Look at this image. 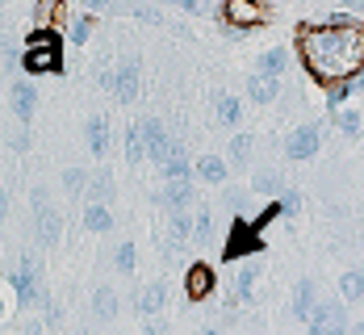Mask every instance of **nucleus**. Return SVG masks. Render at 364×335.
Listing matches in <instances>:
<instances>
[{"label": "nucleus", "instance_id": "nucleus-1", "mask_svg": "<svg viewBox=\"0 0 364 335\" xmlns=\"http://www.w3.org/2000/svg\"><path fill=\"white\" fill-rule=\"evenodd\" d=\"M297 59L323 88L364 80V26L348 17H327L297 30Z\"/></svg>", "mask_w": 364, "mask_h": 335}, {"label": "nucleus", "instance_id": "nucleus-2", "mask_svg": "<svg viewBox=\"0 0 364 335\" xmlns=\"http://www.w3.org/2000/svg\"><path fill=\"white\" fill-rule=\"evenodd\" d=\"M21 68L30 75L38 72H63V50H59V34L55 30H34L26 38V55H21Z\"/></svg>", "mask_w": 364, "mask_h": 335}, {"label": "nucleus", "instance_id": "nucleus-3", "mask_svg": "<svg viewBox=\"0 0 364 335\" xmlns=\"http://www.w3.org/2000/svg\"><path fill=\"white\" fill-rule=\"evenodd\" d=\"M310 335H348V302H318Z\"/></svg>", "mask_w": 364, "mask_h": 335}, {"label": "nucleus", "instance_id": "nucleus-4", "mask_svg": "<svg viewBox=\"0 0 364 335\" xmlns=\"http://www.w3.org/2000/svg\"><path fill=\"white\" fill-rule=\"evenodd\" d=\"M9 285H13V294H17V302H21V306H34V302H46V294H42V285H38V264H34V256H26L17 272H9Z\"/></svg>", "mask_w": 364, "mask_h": 335}, {"label": "nucleus", "instance_id": "nucleus-5", "mask_svg": "<svg viewBox=\"0 0 364 335\" xmlns=\"http://www.w3.org/2000/svg\"><path fill=\"white\" fill-rule=\"evenodd\" d=\"M259 226L255 223H243V218H235V226H230V243H226V260H239V256H252V252H264V239L255 235Z\"/></svg>", "mask_w": 364, "mask_h": 335}, {"label": "nucleus", "instance_id": "nucleus-6", "mask_svg": "<svg viewBox=\"0 0 364 335\" xmlns=\"http://www.w3.org/2000/svg\"><path fill=\"white\" fill-rule=\"evenodd\" d=\"M222 21L235 26V30H255V26L268 21V9L252 4V0H230V4H222Z\"/></svg>", "mask_w": 364, "mask_h": 335}, {"label": "nucleus", "instance_id": "nucleus-7", "mask_svg": "<svg viewBox=\"0 0 364 335\" xmlns=\"http://www.w3.org/2000/svg\"><path fill=\"white\" fill-rule=\"evenodd\" d=\"M323 143V126H297L289 134V143H285V155L289 159H310L314 151Z\"/></svg>", "mask_w": 364, "mask_h": 335}, {"label": "nucleus", "instance_id": "nucleus-8", "mask_svg": "<svg viewBox=\"0 0 364 335\" xmlns=\"http://www.w3.org/2000/svg\"><path fill=\"white\" fill-rule=\"evenodd\" d=\"M139 63L134 59H126V63H117V84H113V97L122 101V105H134L139 101Z\"/></svg>", "mask_w": 364, "mask_h": 335}, {"label": "nucleus", "instance_id": "nucleus-9", "mask_svg": "<svg viewBox=\"0 0 364 335\" xmlns=\"http://www.w3.org/2000/svg\"><path fill=\"white\" fill-rule=\"evenodd\" d=\"M314 310H318V289H314V281H310V277H301V281L293 285V319L310 323V319H314Z\"/></svg>", "mask_w": 364, "mask_h": 335}, {"label": "nucleus", "instance_id": "nucleus-10", "mask_svg": "<svg viewBox=\"0 0 364 335\" xmlns=\"http://www.w3.org/2000/svg\"><path fill=\"white\" fill-rule=\"evenodd\" d=\"M134 306H139V314H143V319H155V314H164V306H168V285H164V281H151L146 289H139Z\"/></svg>", "mask_w": 364, "mask_h": 335}, {"label": "nucleus", "instance_id": "nucleus-11", "mask_svg": "<svg viewBox=\"0 0 364 335\" xmlns=\"http://www.w3.org/2000/svg\"><path fill=\"white\" fill-rule=\"evenodd\" d=\"M193 172H197V181H201V185H226L230 164H226L222 155H201V159L193 164Z\"/></svg>", "mask_w": 364, "mask_h": 335}, {"label": "nucleus", "instance_id": "nucleus-12", "mask_svg": "<svg viewBox=\"0 0 364 335\" xmlns=\"http://www.w3.org/2000/svg\"><path fill=\"white\" fill-rule=\"evenodd\" d=\"M84 134H88V151H92L97 159H105V155H109V117H105V113L88 117Z\"/></svg>", "mask_w": 364, "mask_h": 335}, {"label": "nucleus", "instance_id": "nucleus-13", "mask_svg": "<svg viewBox=\"0 0 364 335\" xmlns=\"http://www.w3.org/2000/svg\"><path fill=\"white\" fill-rule=\"evenodd\" d=\"M139 126H143V139H146V151H151V159H155V164H164V155L172 151V139L164 134V126H159L155 117H143Z\"/></svg>", "mask_w": 364, "mask_h": 335}, {"label": "nucleus", "instance_id": "nucleus-14", "mask_svg": "<svg viewBox=\"0 0 364 335\" xmlns=\"http://www.w3.org/2000/svg\"><path fill=\"white\" fill-rule=\"evenodd\" d=\"M159 172H164V181H188L193 164H188L184 143H172V151H168V155H164V164H159Z\"/></svg>", "mask_w": 364, "mask_h": 335}, {"label": "nucleus", "instance_id": "nucleus-15", "mask_svg": "<svg viewBox=\"0 0 364 335\" xmlns=\"http://www.w3.org/2000/svg\"><path fill=\"white\" fill-rule=\"evenodd\" d=\"M184 294H188L193 302H201L205 294H214V268L201 264V260L193 264V268H188V285H184Z\"/></svg>", "mask_w": 364, "mask_h": 335}, {"label": "nucleus", "instance_id": "nucleus-16", "mask_svg": "<svg viewBox=\"0 0 364 335\" xmlns=\"http://www.w3.org/2000/svg\"><path fill=\"white\" fill-rule=\"evenodd\" d=\"M34 218H38V235H42V243H59V235H63V223H59V214L38 197L34 201Z\"/></svg>", "mask_w": 364, "mask_h": 335}, {"label": "nucleus", "instance_id": "nucleus-17", "mask_svg": "<svg viewBox=\"0 0 364 335\" xmlns=\"http://www.w3.org/2000/svg\"><path fill=\"white\" fill-rule=\"evenodd\" d=\"M9 97H13V113H17L21 122H30V117H34V110H38V92H34V84H30V80H17Z\"/></svg>", "mask_w": 364, "mask_h": 335}, {"label": "nucleus", "instance_id": "nucleus-18", "mask_svg": "<svg viewBox=\"0 0 364 335\" xmlns=\"http://www.w3.org/2000/svg\"><path fill=\"white\" fill-rule=\"evenodd\" d=\"M285 68H289V50H281V46H272V50H264V55L255 59V72L268 75V80H281Z\"/></svg>", "mask_w": 364, "mask_h": 335}, {"label": "nucleus", "instance_id": "nucleus-19", "mask_svg": "<svg viewBox=\"0 0 364 335\" xmlns=\"http://www.w3.org/2000/svg\"><path fill=\"white\" fill-rule=\"evenodd\" d=\"M113 176H109V168H101V172H97V176H92V185H88V197H84V201H88V206H109L113 201Z\"/></svg>", "mask_w": 364, "mask_h": 335}, {"label": "nucleus", "instance_id": "nucleus-20", "mask_svg": "<svg viewBox=\"0 0 364 335\" xmlns=\"http://www.w3.org/2000/svg\"><path fill=\"white\" fill-rule=\"evenodd\" d=\"M159 201H164V206H168V210L176 214V210H184V206L193 201V185H188V181H168Z\"/></svg>", "mask_w": 364, "mask_h": 335}, {"label": "nucleus", "instance_id": "nucleus-21", "mask_svg": "<svg viewBox=\"0 0 364 335\" xmlns=\"http://www.w3.org/2000/svg\"><path fill=\"white\" fill-rule=\"evenodd\" d=\"M247 97H252L255 105H268V101H277V80H268V75L252 72V75H247Z\"/></svg>", "mask_w": 364, "mask_h": 335}, {"label": "nucleus", "instance_id": "nucleus-22", "mask_svg": "<svg viewBox=\"0 0 364 335\" xmlns=\"http://www.w3.org/2000/svg\"><path fill=\"white\" fill-rule=\"evenodd\" d=\"M126 159H130L134 168H139L143 159H151V151H146V139H143V126H139V122L126 130Z\"/></svg>", "mask_w": 364, "mask_h": 335}, {"label": "nucleus", "instance_id": "nucleus-23", "mask_svg": "<svg viewBox=\"0 0 364 335\" xmlns=\"http://www.w3.org/2000/svg\"><path fill=\"white\" fill-rule=\"evenodd\" d=\"M339 298L343 302H360L364 298V272L360 268H348V272L339 277Z\"/></svg>", "mask_w": 364, "mask_h": 335}, {"label": "nucleus", "instance_id": "nucleus-24", "mask_svg": "<svg viewBox=\"0 0 364 335\" xmlns=\"http://www.w3.org/2000/svg\"><path fill=\"white\" fill-rule=\"evenodd\" d=\"M84 226H88V230H97V235H109V230H113L109 206H84Z\"/></svg>", "mask_w": 364, "mask_h": 335}, {"label": "nucleus", "instance_id": "nucleus-25", "mask_svg": "<svg viewBox=\"0 0 364 335\" xmlns=\"http://www.w3.org/2000/svg\"><path fill=\"white\" fill-rule=\"evenodd\" d=\"M247 159H252V134L243 130V134H235V139H230V147H226V164L243 168Z\"/></svg>", "mask_w": 364, "mask_h": 335}, {"label": "nucleus", "instance_id": "nucleus-26", "mask_svg": "<svg viewBox=\"0 0 364 335\" xmlns=\"http://www.w3.org/2000/svg\"><path fill=\"white\" fill-rule=\"evenodd\" d=\"M88 185H92L88 168H68V172H63V188H68V197H88Z\"/></svg>", "mask_w": 364, "mask_h": 335}, {"label": "nucleus", "instance_id": "nucleus-27", "mask_svg": "<svg viewBox=\"0 0 364 335\" xmlns=\"http://www.w3.org/2000/svg\"><path fill=\"white\" fill-rule=\"evenodd\" d=\"M92 314H97V319H113V314H117V294H113L109 285H101V289L92 294Z\"/></svg>", "mask_w": 364, "mask_h": 335}, {"label": "nucleus", "instance_id": "nucleus-28", "mask_svg": "<svg viewBox=\"0 0 364 335\" xmlns=\"http://www.w3.org/2000/svg\"><path fill=\"white\" fill-rule=\"evenodd\" d=\"M255 193H268V197H285V185H281V172H255L252 176Z\"/></svg>", "mask_w": 364, "mask_h": 335}, {"label": "nucleus", "instance_id": "nucleus-29", "mask_svg": "<svg viewBox=\"0 0 364 335\" xmlns=\"http://www.w3.org/2000/svg\"><path fill=\"white\" fill-rule=\"evenodd\" d=\"M239 117H243V101H239V97H230V92H222V97H218V122L239 126Z\"/></svg>", "mask_w": 364, "mask_h": 335}, {"label": "nucleus", "instance_id": "nucleus-30", "mask_svg": "<svg viewBox=\"0 0 364 335\" xmlns=\"http://www.w3.org/2000/svg\"><path fill=\"white\" fill-rule=\"evenodd\" d=\"M335 117V126L348 134V139H360V130H364V117L356 110H339V113H331Z\"/></svg>", "mask_w": 364, "mask_h": 335}, {"label": "nucleus", "instance_id": "nucleus-31", "mask_svg": "<svg viewBox=\"0 0 364 335\" xmlns=\"http://www.w3.org/2000/svg\"><path fill=\"white\" fill-rule=\"evenodd\" d=\"M252 285H255V268H235V302H252Z\"/></svg>", "mask_w": 364, "mask_h": 335}, {"label": "nucleus", "instance_id": "nucleus-32", "mask_svg": "<svg viewBox=\"0 0 364 335\" xmlns=\"http://www.w3.org/2000/svg\"><path fill=\"white\" fill-rule=\"evenodd\" d=\"M172 235H176V239H193V235H197V218H188L184 210H176V214H172Z\"/></svg>", "mask_w": 364, "mask_h": 335}, {"label": "nucleus", "instance_id": "nucleus-33", "mask_svg": "<svg viewBox=\"0 0 364 335\" xmlns=\"http://www.w3.org/2000/svg\"><path fill=\"white\" fill-rule=\"evenodd\" d=\"M352 97V84H331L327 88V105H331V113H339L343 110V101Z\"/></svg>", "mask_w": 364, "mask_h": 335}, {"label": "nucleus", "instance_id": "nucleus-34", "mask_svg": "<svg viewBox=\"0 0 364 335\" xmlns=\"http://www.w3.org/2000/svg\"><path fill=\"white\" fill-rule=\"evenodd\" d=\"M113 264H117V272H134V243H122Z\"/></svg>", "mask_w": 364, "mask_h": 335}, {"label": "nucleus", "instance_id": "nucleus-35", "mask_svg": "<svg viewBox=\"0 0 364 335\" xmlns=\"http://www.w3.org/2000/svg\"><path fill=\"white\" fill-rule=\"evenodd\" d=\"M88 30H92V17L84 13V17H75V26H72V34H68V38L80 46V42H88Z\"/></svg>", "mask_w": 364, "mask_h": 335}, {"label": "nucleus", "instance_id": "nucleus-36", "mask_svg": "<svg viewBox=\"0 0 364 335\" xmlns=\"http://www.w3.org/2000/svg\"><path fill=\"white\" fill-rule=\"evenodd\" d=\"M210 226H214V214H210V206H205V210L197 214V235H193V239H210Z\"/></svg>", "mask_w": 364, "mask_h": 335}, {"label": "nucleus", "instance_id": "nucleus-37", "mask_svg": "<svg viewBox=\"0 0 364 335\" xmlns=\"http://www.w3.org/2000/svg\"><path fill=\"white\" fill-rule=\"evenodd\" d=\"M281 210H285V218H293V214L301 210V193H285V197H281Z\"/></svg>", "mask_w": 364, "mask_h": 335}, {"label": "nucleus", "instance_id": "nucleus-38", "mask_svg": "<svg viewBox=\"0 0 364 335\" xmlns=\"http://www.w3.org/2000/svg\"><path fill=\"white\" fill-rule=\"evenodd\" d=\"M42 306H46V323H50V327H55V323H59V319H63V310H59V302H42Z\"/></svg>", "mask_w": 364, "mask_h": 335}, {"label": "nucleus", "instance_id": "nucleus-39", "mask_svg": "<svg viewBox=\"0 0 364 335\" xmlns=\"http://www.w3.org/2000/svg\"><path fill=\"white\" fill-rule=\"evenodd\" d=\"M143 335H164V323H159V319H146V323H143Z\"/></svg>", "mask_w": 364, "mask_h": 335}, {"label": "nucleus", "instance_id": "nucleus-40", "mask_svg": "<svg viewBox=\"0 0 364 335\" xmlns=\"http://www.w3.org/2000/svg\"><path fill=\"white\" fill-rule=\"evenodd\" d=\"M30 147V134H26V130H17V134H13V151H26Z\"/></svg>", "mask_w": 364, "mask_h": 335}, {"label": "nucleus", "instance_id": "nucleus-41", "mask_svg": "<svg viewBox=\"0 0 364 335\" xmlns=\"http://www.w3.org/2000/svg\"><path fill=\"white\" fill-rule=\"evenodd\" d=\"M352 335H364V319H360V323H356V327H352Z\"/></svg>", "mask_w": 364, "mask_h": 335}, {"label": "nucleus", "instance_id": "nucleus-42", "mask_svg": "<svg viewBox=\"0 0 364 335\" xmlns=\"http://www.w3.org/2000/svg\"><path fill=\"white\" fill-rule=\"evenodd\" d=\"M197 335H218V331H214V327H201V331H197Z\"/></svg>", "mask_w": 364, "mask_h": 335}, {"label": "nucleus", "instance_id": "nucleus-43", "mask_svg": "<svg viewBox=\"0 0 364 335\" xmlns=\"http://www.w3.org/2000/svg\"><path fill=\"white\" fill-rule=\"evenodd\" d=\"M26 335H42V327H30V331H26Z\"/></svg>", "mask_w": 364, "mask_h": 335}, {"label": "nucleus", "instance_id": "nucleus-44", "mask_svg": "<svg viewBox=\"0 0 364 335\" xmlns=\"http://www.w3.org/2000/svg\"><path fill=\"white\" fill-rule=\"evenodd\" d=\"M75 335H88V331H75Z\"/></svg>", "mask_w": 364, "mask_h": 335}]
</instances>
